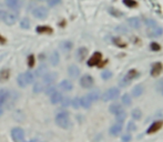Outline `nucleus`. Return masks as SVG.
Masks as SVG:
<instances>
[{"label": "nucleus", "instance_id": "obj_1", "mask_svg": "<svg viewBox=\"0 0 163 142\" xmlns=\"http://www.w3.org/2000/svg\"><path fill=\"white\" fill-rule=\"evenodd\" d=\"M56 123L58 127L62 129H68L70 127V118L68 112H59L56 115Z\"/></svg>", "mask_w": 163, "mask_h": 142}, {"label": "nucleus", "instance_id": "obj_2", "mask_svg": "<svg viewBox=\"0 0 163 142\" xmlns=\"http://www.w3.org/2000/svg\"><path fill=\"white\" fill-rule=\"evenodd\" d=\"M11 138L14 142H26L25 141V131L19 127L11 130Z\"/></svg>", "mask_w": 163, "mask_h": 142}, {"label": "nucleus", "instance_id": "obj_3", "mask_svg": "<svg viewBox=\"0 0 163 142\" xmlns=\"http://www.w3.org/2000/svg\"><path fill=\"white\" fill-rule=\"evenodd\" d=\"M119 91L118 88H112V89H109L108 91H105L102 94V100L103 101H111V100H114L117 99L119 97Z\"/></svg>", "mask_w": 163, "mask_h": 142}, {"label": "nucleus", "instance_id": "obj_4", "mask_svg": "<svg viewBox=\"0 0 163 142\" xmlns=\"http://www.w3.org/2000/svg\"><path fill=\"white\" fill-rule=\"evenodd\" d=\"M32 14L37 19H45L48 17V9L45 7L39 6V7H36L32 10Z\"/></svg>", "mask_w": 163, "mask_h": 142}, {"label": "nucleus", "instance_id": "obj_5", "mask_svg": "<svg viewBox=\"0 0 163 142\" xmlns=\"http://www.w3.org/2000/svg\"><path fill=\"white\" fill-rule=\"evenodd\" d=\"M93 82H94V80L93 78L89 76V74H84V76H82V78L80 79V86L82 88H84V89H89L93 86Z\"/></svg>", "mask_w": 163, "mask_h": 142}, {"label": "nucleus", "instance_id": "obj_6", "mask_svg": "<svg viewBox=\"0 0 163 142\" xmlns=\"http://www.w3.org/2000/svg\"><path fill=\"white\" fill-rule=\"evenodd\" d=\"M2 20L5 21L6 25L12 26V25H14V23L17 22L18 17H17V14H14V12H5V16H4V19H2Z\"/></svg>", "mask_w": 163, "mask_h": 142}, {"label": "nucleus", "instance_id": "obj_7", "mask_svg": "<svg viewBox=\"0 0 163 142\" xmlns=\"http://www.w3.org/2000/svg\"><path fill=\"white\" fill-rule=\"evenodd\" d=\"M57 74L56 72H47V74L42 77L43 78V84H45V86H50V84H52V83L57 80Z\"/></svg>", "mask_w": 163, "mask_h": 142}, {"label": "nucleus", "instance_id": "obj_8", "mask_svg": "<svg viewBox=\"0 0 163 142\" xmlns=\"http://www.w3.org/2000/svg\"><path fill=\"white\" fill-rule=\"evenodd\" d=\"M163 33V29L162 27H160V26H155V27H152V28H149L148 29V36L149 37H159V36H161Z\"/></svg>", "mask_w": 163, "mask_h": 142}, {"label": "nucleus", "instance_id": "obj_9", "mask_svg": "<svg viewBox=\"0 0 163 142\" xmlns=\"http://www.w3.org/2000/svg\"><path fill=\"white\" fill-rule=\"evenodd\" d=\"M101 58H102V55L100 52H94L93 55L91 56L90 59L88 60V66L89 67H93V66L99 64V62L101 61Z\"/></svg>", "mask_w": 163, "mask_h": 142}, {"label": "nucleus", "instance_id": "obj_10", "mask_svg": "<svg viewBox=\"0 0 163 142\" xmlns=\"http://www.w3.org/2000/svg\"><path fill=\"white\" fill-rule=\"evenodd\" d=\"M68 74H69L70 78L76 79L79 77V74H80V70H79V68H78L76 64H71V66L68 68Z\"/></svg>", "mask_w": 163, "mask_h": 142}, {"label": "nucleus", "instance_id": "obj_11", "mask_svg": "<svg viewBox=\"0 0 163 142\" xmlns=\"http://www.w3.org/2000/svg\"><path fill=\"white\" fill-rule=\"evenodd\" d=\"M6 6L12 10H18L21 6V0H5Z\"/></svg>", "mask_w": 163, "mask_h": 142}, {"label": "nucleus", "instance_id": "obj_12", "mask_svg": "<svg viewBox=\"0 0 163 142\" xmlns=\"http://www.w3.org/2000/svg\"><path fill=\"white\" fill-rule=\"evenodd\" d=\"M10 96V91L7 89H1L0 90V107H4L6 102L8 101V98Z\"/></svg>", "mask_w": 163, "mask_h": 142}, {"label": "nucleus", "instance_id": "obj_13", "mask_svg": "<svg viewBox=\"0 0 163 142\" xmlns=\"http://www.w3.org/2000/svg\"><path fill=\"white\" fill-rule=\"evenodd\" d=\"M62 94H61V92L59 91H54L51 96H50V100H51V103L52 105H57V103H59V102H61V100H62Z\"/></svg>", "mask_w": 163, "mask_h": 142}, {"label": "nucleus", "instance_id": "obj_14", "mask_svg": "<svg viewBox=\"0 0 163 142\" xmlns=\"http://www.w3.org/2000/svg\"><path fill=\"white\" fill-rule=\"evenodd\" d=\"M162 125H163V122H162V121H155V122H153V123L150 125L146 132H148V133H154V132H157L158 130H160V129H161V127H162Z\"/></svg>", "mask_w": 163, "mask_h": 142}, {"label": "nucleus", "instance_id": "obj_15", "mask_svg": "<svg viewBox=\"0 0 163 142\" xmlns=\"http://www.w3.org/2000/svg\"><path fill=\"white\" fill-rule=\"evenodd\" d=\"M87 55H88V49L86 47H81L77 50V59L79 61H83L86 59Z\"/></svg>", "mask_w": 163, "mask_h": 142}, {"label": "nucleus", "instance_id": "obj_16", "mask_svg": "<svg viewBox=\"0 0 163 142\" xmlns=\"http://www.w3.org/2000/svg\"><path fill=\"white\" fill-rule=\"evenodd\" d=\"M60 89H62L63 91H71L73 89V84L72 82H70L69 80H62L59 84Z\"/></svg>", "mask_w": 163, "mask_h": 142}, {"label": "nucleus", "instance_id": "obj_17", "mask_svg": "<svg viewBox=\"0 0 163 142\" xmlns=\"http://www.w3.org/2000/svg\"><path fill=\"white\" fill-rule=\"evenodd\" d=\"M128 23L129 26L133 29H139L141 26V22H140V19L136 18V17H132V18H129L128 19Z\"/></svg>", "mask_w": 163, "mask_h": 142}, {"label": "nucleus", "instance_id": "obj_18", "mask_svg": "<svg viewBox=\"0 0 163 142\" xmlns=\"http://www.w3.org/2000/svg\"><path fill=\"white\" fill-rule=\"evenodd\" d=\"M60 62V56L58 51H53L52 55L50 56V64L51 66H58Z\"/></svg>", "mask_w": 163, "mask_h": 142}, {"label": "nucleus", "instance_id": "obj_19", "mask_svg": "<svg viewBox=\"0 0 163 142\" xmlns=\"http://www.w3.org/2000/svg\"><path fill=\"white\" fill-rule=\"evenodd\" d=\"M47 72H48L47 66L45 64H41V66H39V68L36 70V74H36V77H38V78H42Z\"/></svg>", "mask_w": 163, "mask_h": 142}, {"label": "nucleus", "instance_id": "obj_20", "mask_svg": "<svg viewBox=\"0 0 163 142\" xmlns=\"http://www.w3.org/2000/svg\"><path fill=\"white\" fill-rule=\"evenodd\" d=\"M161 71H162V64L160 63V62H157V63L153 64V67L151 69V74L153 77H157V76L161 74Z\"/></svg>", "mask_w": 163, "mask_h": 142}, {"label": "nucleus", "instance_id": "obj_21", "mask_svg": "<svg viewBox=\"0 0 163 142\" xmlns=\"http://www.w3.org/2000/svg\"><path fill=\"white\" fill-rule=\"evenodd\" d=\"M144 91V88L142 84H136V87L133 88V90H132V96L138 98V97H140L142 93Z\"/></svg>", "mask_w": 163, "mask_h": 142}, {"label": "nucleus", "instance_id": "obj_22", "mask_svg": "<svg viewBox=\"0 0 163 142\" xmlns=\"http://www.w3.org/2000/svg\"><path fill=\"white\" fill-rule=\"evenodd\" d=\"M73 47V43L71 41H69V40H66V41H62L60 43V48L64 51V52H67V51H70L72 49Z\"/></svg>", "mask_w": 163, "mask_h": 142}, {"label": "nucleus", "instance_id": "obj_23", "mask_svg": "<svg viewBox=\"0 0 163 142\" xmlns=\"http://www.w3.org/2000/svg\"><path fill=\"white\" fill-rule=\"evenodd\" d=\"M122 131V125L119 123V124H114L110 128V134L112 136H118L119 133H121Z\"/></svg>", "mask_w": 163, "mask_h": 142}, {"label": "nucleus", "instance_id": "obj_24", "mask_svg": "<svg viewBox=\"0 0 163 142\" xmlns=\"http://www.w3.org/2000/svg\"><path fill=\"white\" fill-rule=\"evenodd\" d=\"M91 105H92V102H91V100L87 96L82 97L81 99H80V105L83 107L84 109H89V108L91 107Z\"/></svg>", "mask_w": 163, "mask_h": 142}, {"label": "nucleus", "instance_id": "obj_25", "mask_svg": "<svg viewBox=\"0 0 163 142\" xmlns=\"http://www.w3.org/2000/svg\"><path fill=\"white\" fill-rule=\"evenodd\" d=\"M10 77V70L9 69H2L0 71V81H7Z\"/></svg>", "mask_w": 163, "mask_h": 142}, {"label": "nucleus", "instance_id": "obj_26", "mask_svg": "<svg viewBox=\"0 0 163 142\" xmlns=\"http://www.w3.org/2000/svg\"><path fill=\"white\" fill-rule=\"evenodd\" d=\"M87 97H88V98L90 99L91 102H93V101L99 100V98H100V92L98 91V90H94V91H91L90 93H88V94H87Z\"/></svg>", "mask_w": 163, "mask_h": 142}, {"label": "nucleus", "instance_id": "obj_27", "mask_svg": "<svg viewBox=\"0 0 163 142\" xmlns=\"http://www.w3.org/2000/svg\"><path fill=\"white\" fill-rule=\"evenodd\" d=\"M36 31L38 33H51L52 29L50 27H47V26H39V27L36 28Z\"/></svg>", "mask_w": 163, "mask_h": 142}, {"label": "nucleus", "instance_id": "obj_28", "mask_svg": "<svg viewBox=\"0 0 163 142\" xmlns=\"http://www.w3.org/2000/svg\"><path fill=\"white\" fill-rule=\"evenodd\" d=\"M109 111H110L111 113H114V115H117V113H119L120 111H122V108H121V105H118V103H113V105H110V108H109Z\"/></svg>", "mask_w": 163, "mask_h": 142}, {"label": "nucleus", "instance_id": "obj_29", "mask_svg": "<svg viewBox=\"0 0 163 142\" xmlns=\"http://www.w3.org/2000/svg\"><path fill=\"white\" fill-rule=\"evenodd\" d=\"M17 82H18V86L21 88H25L27 86V82H26V79H25V74H20L17 78Z\"/></svg>", "mask_w": 163, "mask_h": 142}, {"label": "nucleus", "instance_id": "obj_30", "mask_svg": "<svg viewBox=\"0 0 163 142\" xmlns=\"http://www.w3.org/2000/svg\"><path fill=\"white\" fill-rule=\"evenodd\" d=\"M117 121H118L119 123L120 124H122V122L123 121H124V120H125V118H127V113H125V112H124V111H120V112H119V113H117Z\"/></svg>", "mask_w": 163, "mask_h": 142}, {"label": "nucleus", "instance_id": "obj_31", "mask_svg": "<svg viewBox=\"0 0 163 142\" xmlns=\"http://www.w3.org/2000/svg\"><path fill=\"white\" fill-rule=\"evenodd\" d=\"M139 76V74H138V71L136 70H134V69H132V70H130L129 72H128V74L125 76V78L129 80V81H131L132 79H134V78H136Z\"/></svg>", "mask_w": 163, "mask_h": 142}, {"label": "nucleus", "instance_id": "obj_32", "mask_svg": "<svg viewBox=\"0 0 163 142\" xmlns=\"http://www.w3.org/2000/svg\"><path fill=\"white\" fill-rule=\"evenodd\" d=\"M43 91V83L41 82H36L33 86V92L35 93H39V92Z\"/></svg>", "mask_w": 163, "mask_h": 142}, {"label": "nucleus", "instance_id": "obj_33", "mask_svg": "<svg viewBox=\"0 0 163 142\" xmlns=\"http://www.w3.org/2000/svg\"><path fill=\"white\" fill-rule=\"evenodd\" d=\"M25 79H26L27 84H29V83L33 82V80H35V76H33L31 72H25Z\"/></svg>", "mask_w": 163, "mask_h": 142}, {"label": "nucleus", "instance_id": "obj_34", "mask_svg": "<svg viewBox=\"0 0 163 142\" xmlns=\"http://www.w3.org/2000/svg\"><path fill=\"white\" fill-rule=\"evenodd\" d=\"M121 100H122V103L124 105H131V97H130V94H128V93L123 94Z\"/></svg>", "mask_w": 163, "mask_h": 142}, {"label": "nucleus", "instance_id": "obj_35", "mask_svg": "<svg viewBox=\"0 0 163 142\" xmlns=\"http://www.w3.org/2000/svg\"><path fill=\"white\" fill-rule=\"evenodd\" d=\"M141 117H142V112H141L140 109H133V111H132V118L134 120H139L141 119Z\"/></svg>", "mask_w": 163, "mask_h": 142}, {"label": "nucleus", "instance_id": "obj_36", "mask_svg": "<svg viewBox=\"0 0 163 142\" xmlns=\"http://www.w3.org/2000/svg\"><path fill=\"white\" fill-rule=\"evenodd\" d=\"M20 27L22 29H29L30 27V22H29V19L27 18H23L20 20Z\"/></svg>", "mask_w": 163, "mask_h": 142}, {"label": "nucleus", "instance_id": "obj_37", "mask_svg": "<svg viewBox=\"0 0 163 142\" xmlns=\"http://www.w3.org/2000/svg\"><path fill=\"white\" fill-rule=\"evenodd\" d=\"M145 25H146V27L148 28H152V27H155V26H158V23L155 20H152V19H145Z\"/></svg>", "mask_w": 163, "mask_h": 142}, {"label": "nucleus", "instance_id": "obj_38", "mask_svg": "<svg viewBox=\"0 0 163 142\" xmlns=\"http://www.w3.org/2000/svg\"><path fill=\"white\" fill-rule=\"evenodd\" d=\"M56 91V87L54 86H52V84H50L48 88H45V94H48V96H51L53 92Z\"/></svg>", "mask_w": 163, "mask_h": 142}, {"label": "nucleus", "instance_id": "obj_39", "mask_svg": "<svg viewBox=\"0 0 163 142\" xmlns=\"http://www.w3.org/2000/svg\"><path fill=\"white\" fill-rule=\"evenodd\" d=\"M112 77V72L111 71H103L102 74H101V78L103 79V80H108Z\"/></svg>", "mask_w": 163, "mask_h": 142}, {"label": "nucleus", "instance_id": "obj_40", "mask_svg": "<svg viewBox=\"0 0 163 142\" xmlns=\"http://www.w3.org/2000/svg\"><path fill=\"white\" fill-rule=\"evenodd\" d=\"M123 4L127 6V7H131V8H133V7L136 6V2L134 0H123Z\"/></svg>", "mask_w": 163, "mask_h": 142}, {"label": "nucleus", "instance_id": "obj_41", "mask_svg": "<svg viewBox=\"0 0 163 142\" xmlns=\"http://www.w3.org/2000/svg\"><path fill=\"white\" fill-rule=\"evenodd\" d=\"M71 105H72V107L74 108V109H79V108L81 107V105H80V99L76 98V99L71 100Z\"/></svg>", "mask_w": 163, "mask_h": 142}, {"label": "nucleus", "instance_id": "obj_42", "mask_svg": "<svg viewBox=\"0 0 163 142\" xmlns=\"http://www.w3.org/2000/svg\"><path fill=\"white\" fill-rule=\"evenodd\" d=\"M61 4V0H48V6L49 7H56Z\"/></svg>", "mask_w": 163, "mask_h": 142}, {"label": "nucleus", "instance_id": "obj_43", "mask_svg": "<svg viewBox=\"0 0 163 142\" xmlns=\"http://www.w3.org/2000/svg\"><path fill=\"white\" fill-rule=\"evenodd\" d=\"M127 129H128V131H130V132H131V131H136V123H134L133 121H130V122L128 123V128Z\"/></svg>", "mask_w": 163, "mask_h": 142}, {"label": "nucleus", "instance_id": "obj_44", "mask_svg": "<svg viewBox=\"0 0 163 142\" xmlns=\"http://www.w3.org/2000/svg\"><path fill=\"white\" fill-rule=\"evenodd\" d=\"M113 42L115 43V45H118L119 47H121V48H124V47H125V43H124L123 41H121L119 38H114Z\"/></svg>", "mask_w": 163, "mask_h": 142}, {"label": "nucleus", "instance_id": "obj_45", "mask_svg": "<svg viewBox=\"0 0 163 142\" xmlns=\"http://www.w3.org/2000/svg\"><path fill=\"white\" fill-rule=\"evenodd\" d=\"M129 83H130V81H129V80H128L125 77L120 80V86H121V87H127Z\"/></svg>", "mask_w": 163, "mask_h": 142}, {"label": "nucleus", "instance_id": "obj_46", "mask_svg": "<svg viewBox=\"0 0 163 142\" xmlns=\"http://www.w3.org/2000/svg\"><path fill=\"white\" fill-rule=\"evenodd\" d=\"M61 102H62V105L63 107H68L69 105H71V100L69 98H62Z\"/></svg>", "mask_w": 163, "mask_h": 142}, {"label": "nucleus", "instance_id": "obj_47", "mask_svg": "<svg viewBox=\"0 0 163 142\" xmlns=\"http://www.w3.org/2000/svg\"><path fill=\"white\" fill-rule=\"evenodd\" d=\"M157 89H158V91L163 94V81H159L158 86H157Z\"/></svg>", "mask_w": 163, "mask_h": 142}, {"label": "nucleus", "instance_id": "obj_48", "mask_svg": "<svg viewBox=\"0 0 163 142\" xmlns=\"http://www.w3.org/2000/svg\"><path fill=\"white\" fill-rule=\"evenodd\" d=\"M151 49L153 51H159L160 50V46H159L157 42H152L151 43Z\"/></svg>", "mask_w": 163, "mask_h": 142}, {"label": "nucleus", "instance_id": "obj_49", "mask_svg": "<svg viewBox=\"0 0 163 142\" xmlns=\"http://www.w3.org/2000/svg\"><path fill=\"white\" fill-rule=\"evenodd\" d=\"M122 141L123 142H130L131 141V136H130V134H125V136H123Z\"/></svg>", "mask_w": 163, "mask_h": 142}, {"label": "nucleus", "instance_id": "obj_50", "mask_svg": "<svg viewBox=\"0 0 163 142\" xmlns=\"http://www.w3.org/2000/svg\"><path fill=\"white\" fill-rule=\"evenodd\" d=\"M33 64H35V58H33V56L31 55L30 57H29V66L32 67Z\"/></svg>", "mask_w": 163, "mask_h": 142}, {"label": "nucleus", "instance_id": "obj_51", "mask_svg": "<svg viewBox=\"0 0 163 142\" xmlns=\"http://www.w3.org/2000/svg\"><path fill=\"white\" fill-rule=\"evenodd\" d=\"M117 31H118V32H122V33H125V32H127V30H125V28H124V27H118V28H117Z\"/></svg>", "mask_w": 163, "mask_h": 142}, {"label": "nucleus", "instance_id": "obj_52", "mask_svg": "<svg viewBox=\"0 0 163 142\" xmlns=\"http://www.w3.org/2000/svg\"><path fill=\"white\" fill-rule=\"evenodd\" d=\"M157 117H163V110L161 109V110H159L158 112H157Z\"/></svg>", "mask_w": 163, "mask_h": 142}, {"label": "nucleus", "instance_id": "obj_53", "mask_svg": "<svg viewBox=\"0 0 163 142\" xmlns=\"http://www.w3.org/2000/svg\"><path fill=\"white\" fill-rule=\"evenodd\" d=\"M4 16H5V11L4 10H0V20L4 19Z\"/></svg>", "mask_w": 163, "mask_h": 142}, {"label": "nucleus", "instance_id": "obj_54", "mask_svg": "<svg viewBox=\"0 0 163 142\" xmlns=\"http://www.w3.org/2000/svg\"><path fill=\"white\" fill-rule=\"evenodd\" d=\"M2 112H4V109H2V107H0V117L2 115Z\"/></svg>", "mask_w": 163, "mask_h": 142}]
</instances>
